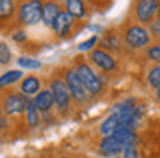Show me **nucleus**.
Segmentation results:
<instances>
[{
  "label": "nucleus",
  "mask_w": 160,
  "mask_h": 158,
  "mask_svg": "<svg viewBox=\"0 0 160 158\" xmlns=\"http://www.w3.org/2000/svg\"><path fill=\"white\" fill-rule=\"evenodd\" d=\"M12 38H14V41H24L26 40V33L24 31H18V33L12 34Z\"/></svg>",
  "instance_id": "obj_28"
},
{
  "label": "nucleus",
  "mask_w": 160,
  "mask_h": 158,
  "mask_svg": "<svg viewBox=\"0 0 160 158\" xmlns=\"http://www.w3.org/2000/svg\"><path fill=\"white\" fill-rule=\"evenodd\" d=\"M100 47H102V50L108 52V53H110V52H121V48H122L121 36L115 34V33H107L103 38H102Z\"/></svg>",
  "instance_id": "obj_15"
},
{
  "label": "nucleus",
  "mask_w": 160,
  "mask_h": 158,
  "mask_svg": "<svg viewBox=\"0 0 160 158\" xmlns=\"http://www.w3.org/2000/svg\"><path fill=\"white\" fill-rule=\"evenodd\" d=\"M150 33L153 34V36H157V38H160V19H155L152 24H150Z\"/></svg>",
  "instance_id": "obj_26"
},
{
  "label": "nucleus",
  "mask_w": 160,
  "mask_h": 158,
  "mask_svg": "<svg viewBox=\"0 0 160 158\" xmlns=\"http://www.w3.org/2000/svg\"><path fill=\"white\" fill-rule=\"evenodd\" d=\"M16 12V2L12 0H2L0 2V17L2 19H11Z\"/></svg>",
  "instance_id": "obj_19"
},
{
  "label": "nucleus",
  "mask_w": 160,
  "mask_h": 158,
  "mask_svg": "<svg viewBox=\"0 0 160 158\" xmlns=\"http://www.w3.org/2000/svg\"><path fill=\"white\" fill-rule=\"evenodd\" d=\"M74 71L79 76L81 82L84 84V88L88 89V93H90L91 96L102 93V89H103V81H102L100 76L91 69V65L84 64V62H79V64H76Z\"/></svg>",
  "instance_id": "obj_1"
},
{
  "label": "nucleus",
  "mask_w": 160,
  "mask_h": 158,
  "mask_svg": "<svg viewBox=\"0 0 160 158\" xmlns=\"http://www.w3.org/2000/svg\"><path fill=\"white\" fill-rule=\"evenodd\" d=\"M19 93L24 96H33L40 93V79L36 76H26L19 84Z\"/></svg>",
  "instance_id": "obj_14"
},
{
  "label": "nucleus",
  "mask_w": 160,
  "mask_h": 158,
  "mask_svg": "<svg viewBox=\"0 0 160 158\" xmlns=\"http://www.w3.org/2000/svg\"><path fill=\"white\" fill-rule=\"evenodd\" d=\"M36 108L40 110L42 113H47V112H52V108L55 106V96H53L52 89H43L40 91L38 95L33 98Z\"/></svg>",
  "instance_id": "obj_9"
},
{
  "label": "nucleus",
  "mask_w": 160,
  "mask_h": 158,
  "mask_svg": "<svg viewBox=\"0 0 160 158\" xmlns=\"http://www.w3.org/2000/svg\"><path fill=\"white\" fill-rule=\"evenodd\" d=\"M74 21H76V17L71 16L67 10H62L60 16H59V19H57L55 27H53V29H55V33L59 34V36H66V34L69 33V29L72 27Z\"/></svg>",
  "instance_id": "obj_12"
},
{
  "label": "nucleus",
  "mask_w": 160,
  "mask_h": 158,
  "mask_svg": "<svg viewBox=\"0 0 160 158\" xmlns=\"http://www.w3.org/2000/svg\"><path fill=\"white\" fill-rule=\"evenodd\" d=\"M98 43V36H91V38H88V40H84V41H81L79 45H78V50H81V52H93V47Z\"/></svg>",
  "instance_id": "obj_23"
},
{
  "label": "nucleus",
  "mask_w": 160,
  "mask_h": 158,
  "mask_svg": "<svg viewBox=\"0 0 160 158\" xmlns=\"http://www.w3.org/2000/svg\"><path fill=\"white\" fill-rule=\"evenodd\" d=\"M90 60L103 72H114L115 67H117L115 58L108 52L102 50V48H95L93 52H90Z\"/></svg>",
  "instance_id": "obj_8"
},
{
  "label": "nucleus",
  "mask_w": 160,
  "mask_h": 158,
  "mask_svg": "<svg viewBox=\"0 0 160 158\" xmlns=\"http://www.w3.org/2000/svg\"><path fill=\"white\" fill-rule=\"evenodd\" d=\"M19 79H22V71L19 69H14V71H7L0 76V86L5 88V86H11L14 82H18Z\"/></svg>",
  "instance_id": "obj_17"
},
{
  "label": "nucleus",
  "mask_w": 160,
  "mask_h": 158,
  "mask_svg": "<svg viewBox=\"0 0 160 158\" xmlns=\"http://www.w3.org/2000/svg\"><path fill=\"white\" fill-rule=\"evenodd\" d=\"M0 127H2V131L7 129V115H2V124H0Z\"/></svg>",
  "instance_id": "obj_29"
},
{
  "label": "nucleus",
  "mask_w": 160,
  "mask_h": 158,
  "mask_svg": "<svg viewBox=\"0 0 160 158\" xmlns=\"http://www.w3.org/2000/svg\"><path fill=\"white\" fill-rule=\"evenodd\" d=\"M62 158H67V156H62Z\"/></svg>",
  "instance_id": "obj_31"
},
{
  "label": "nucleus",
  "mask_w": 160,
  "mask_h": 158,
  "mask_svg": "<svg viewBox=\"0 0 160 158\" xmlns=\"http://www.w3.org/2000/svg\"><path fill=\"white\" fill-rule=\"evenodd\" d=\"M98 150H100V153L105 155V156H117V155H121L122 151H124V146H122L114 136H108V137H103V139L100 141Z\"/></svg>",
  "instance_id": "obj_10"
},
{
  "label": "nucleus",
  "mask_w": 160,
  "mask_h": 158,
  "mask_svg": "<svg viewBox=\"0 0 160 158\" xmlns=\"http://www.w3.org/2000/svg\"><path fill=\"white\" fill-rule=\"evenodd\" d=\"M126 158H138V151H136V146H126L124 151H122Z\"/></svg>",
  "instance_id": "obj_27"
},
{
  "label": "nucleus",
  "mask_w": 160,
  "mask_h": 158,
  "mask_svg": "<svg viewBox=\"0 0 160 158\" xmlns=\"http://www.w3.org/2000/svg\"><path fill=\"white\" fill-rule=\"evenodd\" d=\"M40 110L36 108L35 101L33 100H28V105H26V120H28V126L31 129H36L42 122V115H40Z\"/></svg>",
  "instance_id": "obj_16"
},
{
  "label": "nucleus",
  "mask_w": 160,
  "mask_h": 158,
  "mask_svg": "<svg viewBox=\"0 0 160 158\" xmlns=\"http://www.w3.org/2000/svg\"><path fill=\"white\" fill-rule=\"evenodd\" d=\"M50 89H52L53 96H55V105L59 106L60 112L69 110L71 101H72V96H71V91H69V86H67L66 79H62V77L52 79Z\"/></svg>",
  "instance_id": "obj_5"
},
{
  "label": "nucleus",
  "mask_w": 160,
  "mask_h": 158,
  "mask_svg": "<svg viewBox=\"0 0 160 158\" xmlns=\"http://www.w3.org/2000/svg\"><path fill=\"white\" fill-rule=\"evenodd\" d=\"M150 31H146V27H143L141 24H129L124 29V41L126 47H129L131 50H139L150 45Z\"/></svg>",
  "instance_id": "obj_3"
},
{
  "label": "nucleus",
  "mask_w": 160,
  "mask_h": 158,
  "mask_svg": "<svg viewBox=\"0 0 160 158\" xmlns=\"http://www.w3.org/2000/svg\"><path fill=\"white\" fill-rule=\"evenodd\" d=\"M66 10L71 14V16H74L76 19H81V17H84V3L79 2V0H67L66 3Z\"/></svg>",
  "instance_id": "obj_18"
},
{
  "label": "nucleus",
  "mask_w": 160,
  "mask_h": 158,
  "mask_svg": "<svg viewBox=\"0 0 160 158\" xmlns=\"http://www.w3.org/2000/svg\"><path fill=\"white\" fill-rule=\"evenodd\" d=\"M0 62H2L4 65L11 62V50H9V47H7L5 41L0 43Z\"/></svg>",
  "instance_id": "obj_25"
},
{
  "label": "nucleus",
  "mask_w": 160,
  "mask_h": 158,
  "mask_svg": "<svg viewBox=\"0 0 160 158\" xmlns=\"http://www.w3.org/2000/svg\"><path fill=\"white\" fill-rule=\"evenodd\" d=\"M28 98L22 93H9L4 96V113L5 115H21L26 112Z\"/></svg>",
  "instance_id": "obj_7"
},
{
  "label": "nucleus",
  "mask_w": 160,
  "mask_h": 158,
  "mask_svg": "<svg viewBox=\"0 0 160 158\" xmlns=\"http://www.w3.org/2000/svg\"><path fill=\"white\" fill-rule=\"evenodd\" d=\"M18 21L22 26H33V24L43 21V3L38 0H31L18 9Z\"/></svg>",
  "instance_id": "obj_4"
},
{
  "label": "nucleus",
  "mask_w": 160,
  "mask_h": 158,
  "mask_svg": "<svg viewBox=\"0 0 160 158\" xmlns=\"http://www.w3.org/2000/svg\"><path fill=\"white\" fill-rule=\"evenodd\" d=\"M158 9H160V2H157V0H139V2H136V19H138V22L152 24Z\"/></svg>",
  "instance_id": "obj_6"
},
{
  "label": "nucleus",
  "mask_w": 160,
  "mask_h": 158,
  "mask_svg": "<svg viewBox=\"0 0 160 158\" xmlns=\"http://www.w3.org/2000/svg\"><path fill=\"white\" fill-rule=\"evenodd\" d=\"M148 86L152 89H158L160 86V64H155L148 72Z\"/></svg>",
  "instance_id": "obj_20"
},
{
  "label": "nucleus",
  "mask_w": 160,
  "mask_h": 158,
  "mask_svg": "<svg viewBox=\"0 0 160 158\" xmlns=\"http://www.w3.org/2000/svg\"><path fill=\"white\" fill-rule=\"evenodd\" d=\"M64 79H66L67 86H69L72 101L76 103V105H86V103L91 101V95L88 93V89L84 88V84L81 82L79 76L76 74L74 69H67L66 74H64Z\"/></svg>",
  "instance_id": "obj_2"
},
{
  "label": "nucleus",
  "mask_w": 160,
  "mask_h": 158,
  "mask_svg": "<svg viewBox=\"0 0 160 158\" xmlns=\"http://www.w3.org/2000/svg\"><path fill=\"white\" fill-rule=\"evenodd\" d=\"M60 5L57 2H47L43 3V22L47 27H55V22L60 16Z\"/></svg>",
  "instance_id": "obj_11"
},
{
  "label": "nucleus",
  "mask_w": 160,
  "mask_h": 158,
  "mask_svg": "<svg viewBox=\"0 0 160 158\" xmlns=\"http://www.w3.org/2000/svg\"><path fill=\"white\" fill-rule=\"evenodd\" d=\"M119 126H121V115H119L117 112H112L110 115H108L107 119L102 122V126H100L102 136H103V137L112 136V134L119 129Z\"/></svg>",
  "instance_id": "obj_13"
},
{
  "label": "nucleus",
  "mask_w": 160,
  "mask_h": 158,
  "mask_svg": "<svg viewBox=\"0 0 160 158\" xmlns=\"http://www.w3.org/2000/svg\"><path fill=\"white\" fill-rule=\"evenodd\" d=\"M145 112H146V105H136L134 112H132V126H134V129L138 127V124L143 119V113Z\"/></svg>",
  "instance_id": "obj_24"
},
{
  "label": "nucleus",
  "mask_w": 160,
  "mask_h": 158,
  "mask_svg": "<svg viewBox=\"0 0 160 158\" xmlns=\"http://www.w3.org/2000/svg\"><path fill=\"white\" fill-rule=\"evenodd\" d=\"M18 65H19L21 69H31V71H36V69L42 67V64H40L38 60H35V58H29V57H19Z\"/></svg>",
  "instance_id": "obj_21"
},
{
  "label": "nucleus",
  "mask_w": 160,
  "mask_h": 158,
  "mask_svg": "<svg viewBox=\"0 0 160 158\" xmlns=\"http://www.w3.org/2000/svg\"><path fill=\"white\" fill-rule=\"evenodd\" d=\"M155 93H157V100H158V101H160V86H158V89H157Z\"/></svg>",
  "instance_id": "obj_30"
},
{
  "label": "nucleus",
  "mask_w": 160,
  "mask_h": 158,
  "mask_svg": "<svg viewBox=\"0 0 160 158\" xmlns=\"http://www.w3.org/2000/svg\"><path fill=\"white\" fill-rule=\"evenodd\" d=\"M146 57L152 62H155V64H160V43L150 45V47L146 48Z\"/></svg>",
  "instance_id": "obj_22"
}]
</instances>
